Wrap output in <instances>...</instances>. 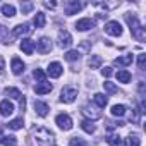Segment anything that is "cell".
<instances>
[{"label": "cell", "mask_w": 146, "mask_h": 146, "mask_svg": "<svg viewBox=\"0 0 146 146\" xmlns=\"http://www.w3.org/2000/svg\"><path fill=\"white\" fill-rule=\"evenodd\" d=\"M11 69H12V72H14L16 76H21L23 72H24V69H26V65H24V62H23L21 58L14 57L12 62H11Z\"/></svg>", "instance_id": "12"}, {"label": "cell", "mask_w": 146, "mask_h": 146, "mask_svg": "<svg viewBox=\"0 0 146 146\" xmlns=\"http://www.w3.org/2000/svg\"><path fill=\"white\" fill-rule=\"evenodd\" d=\"M132 60H134V57H132V53H127V55H122V57H117V58L113 60V64H115V65H120V67H125V65H129V64H132Z\"/></svg>", "instance_id": "18"}, {"label": "cell", "mask_w": 146, "mask_h": 146, "mask_svg": "<svg viewBox=\"0 0 146 146\" xmlns=\"http://www.w3.org/2000/svg\"><path fill=\"white\" fill-rule=\"evenodd\" d=\"M12 112H14L12 102H9V100H2V102H0V115H2V117H9V115H12Z\"/></svg>", "instance_id": "13"}, {"label": "cell", "mask_w": 146, "mask_h": 146, "mask_svg": "<svg viewBox=\"0 0 146 146\" xmlns=\"http://www.w3.org/2000/svg\"><path fill=\"white\" fill-rule=\"evenodd\" d=\"M0 41L5 43V45H11L9 38H7V29H5V26H0Z\"/></svg>", "instance_id": "33"}, {"label": "cell", "mask_w": 146, "mask_h": 146, "mask_svg": "<svg viewBox=\"0 0 146 146\" xmlns=\"http://www.w3.org/2000/svg\"><path fill=\"white\" fill-rule=\"evenodd\" d=\"M43 5H45V7H50V9H53V7H55L57 4H55V2H45Z\"/></svg>", "instance_id": "41"}, {"label": "cell", "mask_w": 146, "mask_h": 146, "mask_svg": "<svg viewBox=\"0 0 146 146\" xmlns=\"http://www.w3.org/2000/svg\"><path fill=\"white\" fill-rule=\"evenodd\" d=\"M115 78H117V81H119V83L127 84V83H131V72H129V70H125V69H120L117 74H115Z\"/></svg>", "instance_id": "19"}, {"label": "cell", "mask_w": 146, "mask_h": 146, "mask_svg": "<svg viewBox=\"0 0 146 146\" xmlns=\"http://www.w3.org/2000/svg\"><path fill=\"white\" fill-rule=\"evenodd\" d=\"M103 88H105V91L110 93V95H112V93H117V86H115L113 83H110V81H105V83H103Z\"/></svg>", "instance_id": "34"}, {"label": "cell", "mask_w": 146, "mask_h": 146, "mask_svg": "<svg viewBox=\"0 0 146 146\" xmlns=\"http://www.w3.org/2000/svg\"><path fill=\"white\" fill-rule=\"evenodd\" d=\"M144 60H146V53H139V57H137V65H139V69H144Z\"/></svg>", "instance_id": "37"}, {"label": "cell", "mask_w": 146, "mask_h": 146, "mask_svg": "<svg viewBox=\"0 0 146 146\" xmlns=\"http://www.w3.org/2000/svg\"><path fill=\"white\" fill-rule=\"evenodd\" d=\"M93 100H95V103H96L98 108H105L107 103H108V98H107L103 93H96V95L93 96Z\"/></svg>", "instance_id": "21"}, {"label": "cell", "mask_w": 146, "mask_h": 146, "mask_svg": "<svg viewBox=\"0 0 146 146\" xmlns=\"http://www.w3.org/2000/svg\"><path fill=\"white\" fill-rule=\"evenodd\" d=\"M4 93H5L7 96H11V98H14V100H19V102H21V100H24V96H23V93H21V91H19L17 88H9V86H7V88L4 90Z\"/></svg>", "instance_id": "20"}, {"label": "cell", "mask_w": 146, "mask_h": 146, "mask_svg": "<svg viewBox=\"0 0 146 146\" xmlns=\"http://www.w3.org/2000/svg\"><path fill=\"white\" fill-rule=\"evenodd\" d=\"M46 72H48V76H50V78H60V76H62V72H64V67H62L60 62H52V64L48 65Z\"/></svg>", "instance_id": "10"}, {"label": "cell", "mask_w": 146, "mask_h": 146, "mask_svg": "<svg viewBox=\"0 0 146 146\" xmlns=\"http://www.w3.org/2000/svg\"><path fill=\"white\" fill-rule=\"evenodd\" d=\"M31 9H33V4H29V2L28 4H21V11L23 12H29Z\"/></svg>", "instance_id": "39"}, {"label": "cell", "mask_w": 146, "mask_h": 146, "mask_svg": "<svg viewBox=\"0 0 146 146\" xmlns=\"http://www.w3.org/2000/svg\"><path fill=\"white\" fill-rule=\"evenodd\" d=\"M2 14H4L5 17H14V16H16V7L11 5V4H4V5H2Z\"/></svg>", "instance_id": "26"}, {"label": "cell", "mask_w": 146, "mask_h": 146, "mask_svg": "<svg viewBox=\"0 0 146 146\" xmlns=\"http://www.w3.org/2000/svg\"><path fill=\"white\" fill-rule=\"evenodd\" d=\"M45 23H46L45 14H43V12H36V14H35V19H33V24H35L36 28H43Z\"/></svg>", "instance_id": "23"}, {"label": "cell", "mask_w": 146, "mask_h": 146, "mask_svg": "<svg viewBox=\"0 0 146 146\" xmlns=\"http://www.w3.org/2000/svg\"><path fill=\"white\" fill-rule=\"evenodd\" d=\"M81 127H83V131H84V132H88V134H93V132L96 131V127L93 125V122H91V120H83V122H81Z\"/></svg>", "instance_id": "28"}, {"label": "cell", "mask_w": 146, "mask_h": 146, "mask_svg": "<svg viewBox=\"0 0 146 146\" xmlns=\"http://www.w3.org/2000/svg\"><path fill=\"white\" fill-rule=\"evenodd\" d=\"M100 65H102V57L100 55H91L88 58V67L90 69H98Z\"/></svg>", "instance_id": "24"}, {"label": "cell", "mask_w": 146, "mask_h": 146, "mask_svg": "<svg viewBox=\"0 0 146 146\" xmlns=\"http://www.w3.org/2000/svg\"><path fill=\"white\" fill-rule=\"evenodd\" d=\"M31 31H33L31 24H29V23H24V24H17V26L12 29V35H14V36H23V35H29Z\"/></svg>", "instance_id": "14"}, {"label": "cell", "mask_w": 146, "mask_h": 146, "mask_svg": "<svg viewBox=\"0 0 146 146\" xmlns=\"http://www.w3.org/2000/svg\"><path fill=\"white\" fill-rule=\"evenodd\" d=\"M95 26V23L90 19V17H83V19H79L78 23H76V29L78 31H88V29H91Z\"/></svg>", "instance_id": "16"}, {"label": "cell", "mask_w": 146, "mask_h": 146, "mask_svg": "<svg viewBox=\"0 0 146 146\" xmlns=\"http://www.w3.org/2000/svg\"><path fill=\"white\" fill-rule=\"evenodd\" d=\"M64 57H65V60H69V62H74V60H78V58L81 57V52H79V50H69Z\"/></svg>", "instance_id": "27"}, {"label": "cell", "mask_w": 146, "mask_h": 146, "mask_svg": "<svg viewBox=\"0 0 146 146\" xmlns=\"http://www.w3.org/2000/svg\"><path fill=\"white\" fill-rule=\"evenodd\" d=\"M125 113V107L124 105H113L112 107V115L113 117H122Z\"/></svg>", "instance_id": "30"}, {"label": "cell", "mask_w": 146, "mask_h": 146, "mask_svg": "<svg viewBox=\"0 0 146 146\" xmlns=\"http://www.w3.org/2000/svg\"><path fill=\"white\" fill-rule=\"evenodd\" d=\"M7 125H9V129H12V131H19V129H23L24 120H23V117H17V119H12Z\"/></svg>", "instance_id": "25"}, {"label": "cell", "mask_w": 146, "mask_h": 146, "mask_svg": "<svg viewBox=\"0 0 146 146\" xmlns=\"http://www.w3.org/2000/svg\"><path fill=\"white\" fill-rule=\"evenodd\" d=\"M57 45H58L60 48H69V46L72 45V36H70V33H69V31H65V29L58 31Z\"/></svg>", "instance_id": "8"}, {"label": "cell", "mask_w": 146, "mask_h": 146, "mask_svg": "<svg viewBox=\"0 0 146 146\" xmlns=\"http://www.w3.org/2000/svg\"><path fill=\"white\" fill-rule=\"evenodd\" d=\"M95 5L96 7H103L105 11H108V9H113V7L120 5V2H112V4H108V2H95Z\"/></svg>", "instance_id": "31"}, {"label": "cell", "mask_w": 146, "mask_h": 146, "mask_svg": "<svg viewBox=\"0 0 146 146\" xmlns=\"http://www.w3.org/2000/svg\"><path fill=\"white\" fill-rule=\"evenodd\" d=\"M2 144L4 146H16L17 144V139H16V136H2Z\"/></svg>", "instance_id": "29"}, {"label": "cell", "mask_w": 146, "mask_h": 146, "mask_svg": "<svg viewBox=\"0 0 146 146\" xmlns=\"http://www.w3.org/2000/svg\"><path fill=\"white\" fill-rule=\"evenodd\" d=\"M33 107H35V112H36V115H40V117H46V115H48V110H50V107H48L45 102L35 100Z\"/></svg>", "instance_id": "11"}, {"label": "cell", "mask_w": 146, "mask_h": 146, "mask_svg": "<svg viewBox=\"0 0 146 146\" xmlns=\"http://www.w3.org/2000/svg\"><path fill=\"white\" fill-rule=\"evenodd\" d=\"M5 70V60H4V57L0 55V74H2V72Z\"/></svg>", "instance_id": "40"}, {"label": "cell", "mask_w": 146, "mask_h": 146, "mask_svg": "<svg viewBox=\"0 0 146 146\" xmlns=\"http://www.w3.org/2000/svg\"><path fill=\"white\" fill-rule=\"evenodd\" d=\"M55 124H57L62 131H70L74 122H72L70 115H67V113H58V115L55 117Z\"/></svg>", "instance_id": "4"}, {"label": "cell", "mask_w": 146, "mask_h": 146, "mask_svg": "<svg viewBox=\"0 0 146 146\" xmlns=\"http://www.w3.org/2000/svg\"><path fill=\"white\" fill-rule=\"evenodd\" d=\"M83 7H84V4H83V2H78V0H69V2L64 4V11H65L67 16H74V14H78Z\"/></svg>", "instance_id": "5"}, {"label": "cell", "mask_w": 146, "mask_h": 146, "mask_svg": "<svg viewBox=\"0 0 146 146\" xmlns=\"http://www.w3.org/2000/svg\"><path fill=\"white\" fill-rule=\"evenodd\" d=\"M125 21H127V24H129V28H131L132 36H134L137 41H144V40H146V31H144L143 24L139 23V19H137L132 12H127V14H125Z\"/></svg>", "instance_id": "2"}, {"label": "cell", "mask_w": 146, "mask_h": 146, "mask_svg": "<svg viewBox=\"0 0 146 146\" xmlns=\"http://www.w3.org/2000/svg\"><path fill=\"white\" fill-rule=\"evenodd\" d=\"M107 143H108L110 146H122V141H120V137H119V136H115V134L108 136V137H107Z\"/></svg>", "instance_id": "32"}, {"label": "cell", "mask_w": 146, "mask_h": 146, "mask_svg": "<svg viewBox=\"0 0 146 146\" xmlns=\"http://www.w3.org/2000/svg\"><path fill=\"white\" fill-rule=\"evenodd\" d=\"M125 146H141V137L137 134H129L124 141Z\"/></svg>", "instance_id": "22"}, {"label": "cell", "mask_w": 146, "mask_h": 146, "mask_svg": "<svg viewBox=\"0 0 146 146\" xmlns=\"http://www.w3.org/2000/svg\"><path fill=\"white\" fill-rule=\"evenodd\" d=\"M53 90V86L50 84V83H46V81H41V83H36L35 84V93L36 95H46V93H50Z\"/></svg>", "instance_id": "15"}, {"label": "cell", "mask_w": 146, "mask_h": 146, "mask_svg": "<svg viewBox=\"0 0 146 146\" xmlns=\"http://www.w3.org/2000/svg\"><path fill=\"white\" fill-rule=\"evenodd\" d=\"M105 33L110 36H120L122 35V26L119 21H108L105 24Z\"/></svg>", "instance_id": "7"}, {"label": "cell", "mask_w": 146, "mask_h": 146, "mask_svg": "<svg viewBox=\"0 0 146 146\" xmlns=\"http://www.w3.org/2000/svg\"><path fill=\"white\" fill-rule=\"evenodd\" d=\"M102 74H103V78H110L113 74V70H112V67H105V69H102Z\"/></svg>", "instance_id": "38"}, {"label": "cell", "mask_w": 146, "mask_h": 146, "mask_svg": "<svg viewBox=\"0 0 146 146\" xmlns=\"http://www.w3.org/2000/svg\"><path fill=\"white\" fill-rule=\"evenodd\" d=\"M33 76H35V79H36L38 83L45 81V72H43L41 69H35V72H33Z\"/></svg>", "instance_id": "36"}, {"label": "cell", "mask_w": 146, "mask_h": 146, "mask_svg": "<svg viewBox=\"0 0 146 146\" xmlns=\"http://www.w3.org/2000/svg\"><path fill=\"white\" fill-rule=\"evenodd\" d=\"M78 98V88L74 86H64L60 91V102L62 103H72Z\"/></svg>", "instance_id": "3"}, {"label": "cell", "mask_w": 146, "mask_h": 146, "mask_svg": "<svg viewBox=\"0 0 146 146\" xmlns=\"http://www.w3.org/2000/svg\"><path fill=\"white\" fill-rule=\"evenodd\" d=\"M19 48L26 53V55H33V52H35V43L31 41V40H28V38H24L23 41H21V45H19Z\"/></svg>", "instance_id": "17"}, {"label": "cell", "mask_w": 146, "mask_h": 146, "mask_svg": "<svg viewBox=\"0 0 146 146\" xmlns=\"http://www.w3.org/2000/svg\"><path fill=\"white\" fill-rule=\"evenodd\" d=\"M69 146H88V143L84 139H81V137H72L70 143H69Z\"/></svg>", "instance_id": "35"}, {"label": "cell", "mask_w": 146, "mask_h": 146, "mask_svg": "<svg viewBox=\"0 0 146 146\" xmlns=\"http://www.w3.org/2000/svg\"><path fill=\"white\" fill-rule=\"evenodd\" d=\"M52 48H53V45H52V40L50 38H46V36H43V38H40V41L36 43V50L40 52V53H50L52 52Z\"/></svg>", "instance_id": "9"}, {"label": "cell", "mask_w": 146, "mask_h": 146, "mask_svg": "<svg viewBox=\"0 0 146 146\" xmlns=\"http://www.w3.org/2000/svg\"><path fill=\"white\" fill-rule=\"evenodd\" d=\"M33 137L40 146H53L55 144V134L46 127H35Z\"/></svg>", "instance_id": "1"}, {"label": "cell", "mask_w": 146, "mask_h": 146, "mask_svg": "<svg viewBox=\"0 0 146 146\" xmlns=\"http://www.w3.org/2000/svg\"><path fill=\"white\" fill-rule=\"evenodd\" d=\"M81 112H83V115H84L88 120H91V122L102 117V112H100L98 107H95V105H84Z\"/></svg>", "instance_id": "6"}]
</instances>
